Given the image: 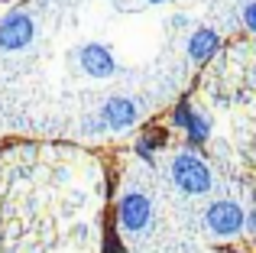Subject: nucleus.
<instances>
[{
  "label": "nucleus",
  "instance_id": "nucleus-1",
  "mask_svg": "<svg viewBox=\"0 0 256 253\" xmlns=\"http://www.w3.org/2000/svg\"><path fill=\"white\" fill-rule=\"evenodd\" d=\"M169 176H172V185L185 195H208L214 188V172L208 166V159H201L192 150L175 152L169 162Z\"/></svg>",
  "mask_w": 256,
  "mask_h": 253
},
{
  "label": "nucleus",
  "instance_id": "nucleus-2",
  "mask_svg": "<svg viewBox=\"0 0 256 253\" xmlns=\"http://www.w3.org/2000/svg\"><path fill=\"white\" fill-rule=\"evenodd\" d=\"M114 224L124 234H146L152 228V202L140 188H126L114 204Z\"/></svg>",
  "mask_w": 256,
  "mask_h": 253
},
{
  "label": "nucleus",
  "instance_id": "nucleus-3",
  "mask_svg": "<svg viewBox=\"0 0 256 253\" xmlns=\"http://www.w3.org/2000/svg\"><path fill=\"white\" fill-rule=\"evenodd\" d=\"M204 224L214 237L234 240V237H240L246 230V211L230 198H218V202H211L204 208Z\"/></svg>",
  "mask_w": 256,
  "mask_h": 253
},
{
  "label": "nucleus",
  "instance_id": "nucleus-4",
  "mask_svg": "<svg viewBox=\"0 0 256 253\" xmlns=\"http://www.w3.org/2000/svg\"><path fill=\"white\" fill-rule=\"evenodd\" d=\"M36 36V26H32V16L26 10H10L4 20H0V49L4 52H20L32 42Z\"/></svg>",
  "mask_w": 256,
  "mask_h": 253
},
{
  "label": "nucleus",
  "instance_id": "nucleus-5",
  "mask_svg": "<svg viewBox=\"0 0 256 253\" xmlns=\"http://www.w3.org/2000/svg\"><path fill=\"white\" fill-rule=\"evenodd\" d=\"M78 62H82V68H84V75H91V78H110L114 72H117V58H114V52L107 49V46H100V42H88L82 46V52H78Z\"/></svg>",
  "mask_w": 256,
  "mask_h": 253
},
{
  "label": "nucleus",
  "instance_id": "nucleus-6",
  "mask_svg": "<svg viewBox=\"0 0 256 253\" xmlns=\"http://www.w3.org/2000/svg\"><path fill=\"white\" fill-rule=\"evenodd\" d=\"M220 46H224V39H220L218 30H211V26H198V30L188 36V58H192L194 65H204L211 62L214 56L220 52Z\"/></svg>",
  "mask_w": 256,
  "mask_h": 253
},
{
  "label": "nucleus",
  "instance_id": "nucleus-7",
  "mask_svg": "<svg viewBox=\"0 0 256 253\" xmlns=\"http://www.w3.org/2000/svg\"><path fill=\"white\" fill-rule=\"evenodd\" d=\"M100 117H104L107 130H130L140 117V108L133 98H107L100 108Z\"/></svg>",
  "mask_w": 256,
  "mask_h": 253
},
{
  "label": "nucleus",
  "instance_id": "nucleus-8",
  "mask_svg": "<svg viewBox=\"0 0 256 253\" xmlns=\"http://www.w3.org/2000/svg\"><path fill=\"white\" fill-rule=\"evenodd\" d=\"M208 140H211V117L204 114V110H198L194 108V117H192V124H188V130H185V143H188V150H198V146H204Z\"/></svg>",
  "mask_w": 256,
  "mask_h": 253
},
{
  "label": "nucleus",
  "instance_id": "nucleus-9",
  "mask_svg": "<svg viewBox=\"0 0 256 253\" xmlns=\"http://www.w3.org/2000/svg\"><path fill=\"white\" fill-rule=\"evenodd\" d=\"M192 117H194L192 101H178V104L169 110V117H166V126H169V130H182V133H185L188 124H192Z\"/></svg>",
  "mask_w": 256,
  "mask_h": 253
},
{
  "label": "nucleus",
  "instance_id": "nucleus-10",
  "mask_svg": "<svg viewBox=\"0 0 256 253\" xmlns=\"http://www.w3.org/2000/svg\"><path fill=\"white\" fill-rule=\"evenodd\" d=\"M140 143H146L152 152H159L169 143V126H146V130L140 133Z\"/></svg>",
  "mask_w": 256,
  "mask_h": 253
},
{
  "label": "nucleus",
  "instance_id": "nucleus-11",
  "mask_svg": "<svg viewBox=\"0 0 256 253\" xmlns=\"http://www.w3.org/2000/svg\"><path fill=\"white\" fill-rule=\"evenodd\" d=\"M240 23L246 32L256 36V0H244V10H240Z\"/></svg>",
  "mask_w": 256,
  "mask_h": 253
},
{
  "label": "nucleus",
  "instance_id": "nucleus-12",
  "mask_svg": "<svg viewBox=\"0 0 256 253\" xmlns=\"http://www.w3.org/2000/svg\"><path fill=\"white\" fill-rule=\"evenodd\" d=\"M104 253H124V240L117 237V224H107V234H104Z\"/></svg>",
  "mask_w": 256,
  "mask_h": 253
},
{
  "label": "nucleus",
  "instance_id": "nucleus-13",
  "mask_svg": "<svg viewBox=\"0 0 256 253\" xmlns=\"http://www.w3.org/2000/svg\"><path fill=\"white\" fill-rule=\"evenodd\" d=\"M82 130L88 133V136H100V133L107 130V124H104V117H100V114H91V117H84V120H82Z\"/></svg>",
  "mask_w": 256,
  "mask_h": 253
},
{
  "label": "nucleus",
  "instance_id": "nucleus-14",
  "mask_svg": "<svg viewBox=\"0 0 256 253\" xmlns=\"http://www.w3.org/2000/svg\"><path fill=\"white\" fill-rule=\"evenodd\" d=\"M246 234L256 240V208L253 211H246Z\"/></svg>",
  "mask_w": 256,
  "mask_h": 253
},
{
  "label": "nucleus",
  "instance_id": "nucleus-15",
  "mask_svg": "<svg viewBox=\"0 0 256 253\" xmlns=\"http://www.w3.org/2000/svg\"><path fill=\"white\" fill-rule=\"evenodd\" d=\"M146 4H169V0H146Z\"/></svg>",
  "mask_w": 256,
  "mask_h": 253
},
{
  "label": "nucleus",
  "instance_id": "nucleus-16",
  "mask_svg": "<svg viewBox=\"0 0 256 253\" xmlns=\"http://www.w3.org/2000/svg\"><path fill=\"white\" fill-rule=\"evenodd\" d=\"M224 253H246V250H234V247H230V250H224Z\"/></svg>",
  "mask_w": 256,
  "mask_h": 253
}]
</instances>
